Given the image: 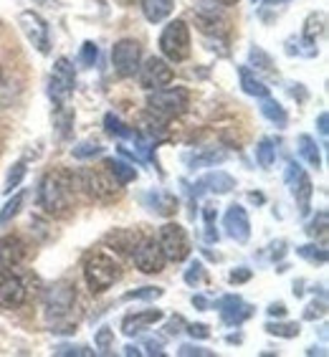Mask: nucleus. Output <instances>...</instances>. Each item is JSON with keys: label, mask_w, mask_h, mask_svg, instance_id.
Returning <instances> with one entry per match:
<instances>
[{"label": "nucleus", "mask_w": 329, "mask_h": 357, "mask_svg": "<svg viewBox=\"0 0 329 357\" xmlns=\"http://www.w3.org/2000/svg\"><path fill=\"white\" fill-rule=\"evenodd\" d=\"M223 160H226L223 152H208V155H203V158L192 160V165H215V162H223Z\"/></svg>", "instance_id": "nucleus-43"}, {"label": "nucleus", "mask_w": 329, "mask_h": 357, "mask_svg": "<svg viewBox=\"0 0 329 357\" xmlns=\"http://www.w3.org/2000/svg\"><path fill=\"white\" fill-rule=\"evenodd\" d=\"M183 327H185V319H183L180 314H175L170 322H167V327H164V330H167V335H180V332H183Z\"/></svg>", "instance_id": "nucleus-45"}, {"label": "nucleus", "mask_w": 329, "mask_h": 357, "mask_svg": "<svg viewBox=\"0 0 329 357\" xmlns=\"http://www.w3.org/2000/svg\"><path fill=\"white\" fill-rule=\"evenodd\" d=\"M99 152H102V147H99L96 142H82L71 150V155H74L76 160H89V158H96Z\"/></svg>", "instance_id": "nucleus-36"}, {"label": "nucleus", "mask_w": 329, "mask_h": 357, "mask_svg": "<svg viewBox=\"0 0 329 357\" xmlns=\"http://www.w3.org/2000/svg\"><path fill=\"white\" fill-rule=\"evenodd\" d=\"M132 261H135V266H137L142 274H160L167 259H164L162 248H160V241L144 238V241H137V246L132 251Z\"/></svg>", "instance_id": "nucleus-8"}, {"label": "nucleus", "mask_w": 329, "mask_h": 357, "mask_svg": "<svg viewBox=\"0 0 329 357\" xmlns=\"http://www.w3.org/2000/svg\"><path fill=\"white\" fill-rule=\"evenodd\" d=\"M248 198L254 200V203H261V200H263V198H261V195H256V192H251V195H248Z\"/></svg>", "instance_id": "nucleus-56"}, {"label": "nucleus", "mask_w": 329, "mask_h": 357, "mask_svg": "<svg viewBox=\"0 0 329 357\" xmlns=\"http://www.w3.org/2000/svg\"><path fill=\"white\" fill-rule=\"evenodd\" d=\"M74 185L76 180L71 172L54 170L43 175L41 185H38V206L48 215H63L74 203Z\"/></svg>", "instance_id": "nucleus-1"}, {"label": "nucleus", "mask_w": 329, "mask_h": 357, "mask_svg": "<svg viewBox=\"0 0 329 357\" xmlns=\"http://www.w3.org/2000/svg\"><path fill=\"white\" fill-rule=\"evenodd\" d=\"M76 302V287L69 282H56L54 287H48L46 296H43V307H46L48 319H63L69 314V310Z\"/></svg>", "instance_id": "nucleus-6"}, {"label": "nucleus", "mask_w": 329, "mask_h": 357, "mask_svg": "<svg viewBox=\"0 0 329 357\" xmlns=\"http://www.w3.org/2000/svg\"><path fill=\"white\" fill-rule=\"evenodd\" d=\"M203 279H206V271H203V264L195 261V264H192V266L185 271V282L190 284V287H195V284H200V282H203Z\"/></svg>", "instance_id": "nucleus-41"}, {"label": "nucleus", "mask_w": 329, "mask_h": 357, "mask_svg": "<svg viewBox=\"0 0 329 357\" xmlns=\"http://www.w3.org/2000/svg\"><path fill=\"white\" fill-rule=\"evenodd\" d=\"M175 208H178V200L170 198V195H162V192H155V195H152V211H158V213H162V215H170Z\"/></svg>", "instance_id": "nucleus-31"}, {"label": "nucleus", "mask_w": 329, "mask_h": 357, "mask_svg": "<svg viewBox=\"0 0 329 357\" xmlns=\"http://www.w3.org/2000/svg\"><path fill=\"white\" fill-rule=\"evenodd\" d=\"M256 160H259V165L261 167H271L274 165V160H276V147L274 142L268 137H263L259 142V147H256Z\"/></svg>", "instance_id": "nucleus-27"}, {"label": "nucleus", "mask_w": 329, "mask_h": 357, "mask_svg": "<svg viewBox=\"0 0 329 357\" xmlns=\"http://www.w3.org/2000/svg\"><path fill=\"white\" fill-rule=\"evenodd\" d=\"M307 231L312 236H316V234L324 236V234H327V211H319V215H316V218L312 220V223H309Z\"/></svg>", "instance_id": "nucleus-40"}, {"label": "nucleus", "mask_w": 329, "mask_h": 357, "mask_svg": "<svg viewBox=\"0 0 329 357\" xmlns=\"http://www.w3.org/2000/svg\"><path fill=\"white\" fill-rule=\"evenodd\" d=\"M286 183H289V188H291V195H294L296 203H299V213L307 215L309 213V200H312L314 188H312V180H309V175L304 172V167L296 165V162H289Z\"/></svg>", "instance_id": "nucleus-13"}, {"label": "nucleus", "mask_w": 329, "mask_h": 357, "mask_svg": "<svg viewBox=\"0 0 329 357\" xmlns=\"http://www.w3.org/2000/svg\"><path fill=\"white\" fill-rule=\"evenodd\" d=\"M192 304H195L198 310H206V307H208V302L203 299V296H192Z\"/></svg>", "instance_id": "nucleus-51"}, {"label": "nucleus", "mask_w": 329, "mask_h": 357, "mask_svg": "<svg viewBox=\"0 0 329 357\" xmlns=\"http://www.w3.org/2000/svg\"><path fill=\"white\" fill-rule=\"evenodd\" d=\"M261 114L266 119H271L274 124H279V127H284L286 124V112H284V107L276 99H271V96H263L261 99Z\"/></svg>", "instance_id": "nucleus-24"}, {"label": "nucleus", "mask_w": 329, "mask_h": 357, "mask_svg": "<svg viewBox=\"0 0 329 357\" xmlns=\"http://www.w3.org/2000/svg\"><path fill=\"white\" fill-rule=\"evenodd\" d=\"M200 185H208V190H213V192H231L236 188V180L231 178L228 172L215 170V172H211L208 178L200 180Z\"/></svg>", "instance_id": "nucleus-21"}, {"label": "nucleus", "mask_w": 329, "mask_h": 357, "mask_svg": "<svg viewBox=\"0 0 329 357\" xmlns=\"http://www.w3.org/2000/svg\"><path fill=\"white\" fill-rule=\"evenodd\" d=\"M188 332H190L192 337H198V340H206V337H211V330H208L206 324H188Z\"/></svg>", "instance_id": "nucleus-46"}, {"label": "nucleus", "mask_w": 329, "mask_h": 357, "mask_svg": "<svg viewBox=\"0 0 329 357\" xmlns=\"http://www.w3.org/2000/svg\"><path fill=\"white\" fill-rule=\"evenodd\" d=\"M160 48H162L164 59L170 61H185L190 56V31H188L185 21H172L160 36Z\"/></svg>", "instance_id": "nucleus-5"}, {"label": "nucleus", "mask_w": 329, "mask_h": 357, "mask_svg": "<svg viewBox=\"0 0 329 357\" xmlns=\"http://www.w3.org/2000/svg\"><path fill=\"white\" fill-rule=\"evenodd\" d=\"M124 355H130V357L135 355V357H137V355H142V352H139L135 344H127V347H124Z\"/></svg>", "instance_id": "nucleus-52"}, {"label": "nucleus", "mask_w": 329, "mask_h": 357, "mask_svg": "<svg viewBox=\"0 0 329 357\" xmlns=\"http://www.w3.org/2000/svg\"><path fill=\"white\" fill-rule=\"evenodd\" d=\"M238 76H240V86H243V91L251 96H256V99H263V96H268V86H263V82H259L251 71L246 69V66H240L238 69Z\"/></svg>", "instance_id": "nucleus-22"}, {"label": "nucleus", "mask_w": 329, "mask_h": 357, "mask_svg": "<svg viewBox=\"0 0 329 357\" xmlns=\"http://www.w3.org/2000/svg\"><path fill=\"white\" fill-rule=\"evenodd\" d=\"M223 228H226V234L236 241V243H246L251 238V220H248L246 208L234 203V206L228 208L226 215H223Z\"/></svg>", "instance_id": "nucleus-15"}, {"label": "nucleus", "mask_w": 329, "mask_h": 357, "mask_svg": "<svg viewBox=\"0 0 329 357\" xmlns=\"http://www.w3.org/2000/svg\"><path fill=\"white\" fill-rule=\"evenodd\" d=\"M162 319V312L160 310H147V312H137V314H130L124 317L122 322V332L124 335H137V332L147 330V327H152L155 322H160Z\"/></svg>", "instance_id": "nucleus-18"}, {"label": "nucleus", "mask_w": 329, "mask_h": 357, "mask_svg": "<svg viewBox=\"0 0 329 357\" xmlns=\"http://www.w3.org/2000/svg\"><path fill=\"white\" fill-rule=\"evenodd\" d=\"M18 26L21 31L26 33V38L33 43L41 54H48V48H51V36H48V23L43 21L41 15L33 13V10H23L18 15Z\"/></svg>", "instance_id": "nucleus-11"}, {"label": "nucleus", "mask_w": 329, "mask_h": 357, "mask_svg": "<svg viewBox=\"0 0 329 357\" xmlns=\"http://www.w3.org/2000/svg\"><path fill=\"white\" fill-rule=\"evenodd\" d=\"M104 124H107V132H109L112 137L130 139V142H135V139L139 137V132H137V130H132V127H127V124H124L119 117H114V114H107V117H104Z\"/></svg>", "instance_id": "nucleus-23"}, {"label": "nucleus", "mask_w": 329, "mask_h": 357, "mask_svg": "<svg viewBox=\"0 0 329 357\" xmlns=\"http://www.w3.org/2000/svg\"><path fill=\"white\" fill-rule=\"evenodd\" d=\"M266 6H282V3H289V0H263Z\"/></svg>", "instance_id": "nucleus-54"}, {"label": "nucleus", "mask_w": 329, "mask_h": 357, "mask_svg": "<svg viewBox=\"0 0 329 357\" xmlns=\"http://www.w3.org/2000/svg\"><path fill=\"white\" fill-rule=\"evenodd\" d=\"M144 347H147V355H158V357L164 355L162 342H160V340H147V342H144Z\"/></svg>", "instance_id": "nucleus-47"}, {"label": "nucleus", "mask_w": 329, "mask_h": 357, "mask_svg": "<svg viewBox=\"0 0 329 357\" xmlns=\"http://www.w3.org/2000/svg\"><path fill=\"white\" fill-rule=\"evenodd\" d=\"M322 23H324L322 15H312V18L307 21V28H304V41L314 43L316 36L322 33Z\"/></svg>", "instance_id": "nucleus-38"}, {"label": "nucleus", "mask_w": 329, "mask_h": 357, "mask_svg": "<svg viewBox=\"0 0 329 357\" xmlns=\"http://www.w3.org/2000/svg\"><path fill=\"white\" fill-rule=\"evenodd\" d=\"M178 355H183V357H213V352L211 350H206V347H198V344H183L178 350Z\"/></svg>", "instance_id": "nucleus-42"}, {"label": "nucleus", "mask_w": 329, "mask_h": 357, "mask_svg": "<svg viewBox=\"0 0 329 357\" xmlns=\"http://www.w3.org/2000/svg\"><path fill=\"white\" fill-rule=\"evenodd\" d=\"M172 0H142V13L150 23H160L172 13Z\"/></svg>", "instance_id": "nucleus-19"}, {"label": "nucleus", "mask_w": 329, "mask_h": 357, "mask_svg": "<svg viewBox=\"0 0 329 357\" xmlns=\"http://www.w3.org/2000/svg\"><path fill=\"white\" fill-rule=\"evenodd\" d=\"M139 56H142V48L132 38H124L112 48V61L119 76H135V71L139 69Z\"/></svg>", "instance_id": "nucleus-12"}, {"label": "nucleus", "mask_w": 329, "mask_h": 357, "mask_svg": "<svg viewBox=\"0 0 329 357\" xmlns=\"http://www.w3.org/2000/svg\"><path fill=\"white\" fill-rule=\"evenodd\" d=\"M266 332H268V335L284 337V340H291V337L299 335V324H296V322H268Z\"/></svg>", "instance_id": "nucleus-30"}, {"label": "nucleus", "mask_w": 329, "mask_h": 357, "mask_svg": "<svg viewBox=\"0 0 329 357\" xmlns=\"http://www.w3.org/2000/svg\"><path fill=\"white\" fill-rule=\"evenodd\" d=\"M26 243L18 236H3L0 238V268H13L23 261Z\"/></svg>", "instance_id": "nucleus-17"}, {"label": "nucleus", "mask_w": 329, "mask_h": 357, "mask_svg": "<svg viewBox=\"0 0 329 357\" xmlns=\"http://www.w3.org/2000/svg\"><path fill=\"white\" fill-rule=\"evenodd\" d=\"M172 82V69L167 66V61L158 59V56H152L144 61V66L139 69V84H142L144 89H162L167 84Z\"/></svg>", "instance_id": "nucleus-14"}, {"label": "nucleus", "mask_w": 329, "mask_h": 357, "mask_svg": "<svg viewBox=\"0 0 329 357\" xmlns=\"http://www.w3.org/2000/svg\"><path fill=\"white\" fill-rule=\"evenodd\" d=\"M220 310V319L228 324V327H238L248 319V317L254 314V307H248L238 294H228L223 296L218 304H215Z\"/></svg>", "instance_id": "nucleus-16"}, {"label": "nucleus", "mask_w": 329, "mask_h": 357, "mask_svg": "<svg viewBox=\"0 0 329 357\" xmlns=\"http://www.w3.org/2000/svg\"><path fill=\"white\" fill-rule=\"evenodd\" d=\"M74 180L79 183V188H84L94 200L109 203V200L119 198V183L112 178L107 167H104V170H82Z\"/></svg>", "instance_id": "nucleus-4"}, {"label": "nucleus", "mask_w": 329, "mask_h": 357, "mask_svg": "<svg viewBox=\"0 0 329 357\" xmlns=\"http://www.w3.org/2000/svg\"><path fill=\"white\" fill-rule=\"evenodd\" d=\"M215 3H220V6H236L238 0H215Z\"/></svg>", "instance_id": "nucleus-55"}, {"label": "nucleus", "mask_w": 329, "mask_h": 357, "mask_svg": "<svg viewBox=\"0 0 329 357\" xmlns=\"http://www.w3.org/2000/svg\"><path fill=\"white\" fill-rule=\"evenodd\" d=\"M268 314H271V317H284V314H286V307H284L282 302H276V304H271V307H268Z\"/></svg>", "instance_id": "nucleus-49"}, {"label": "nucleus", "mask_w": 329, "mask_h": 357, "mask_svg": "<svg viewBox=\"0 0 329 357\" xmlns=\"http://www.w3.org/2000/svg\"><path fill=\"white\" fill-rule=\"evenodd\" d=\"M23 200H26V195H23V192H15L13 198L8 200L6 206H3V211H0V226H6L8 220H13L15 215L21 213V208H23Z\"/></svg>", "instance_id": "nucleus-26"}, {"label": "nucleus", "mask_w": 329, "mask_h": 357, "mask_svg": "<svg viewBox=\"0 0 329 357\" xmlns=\"http://www.w3.org/2000/svg\"><path fill=\"white\" fill-rule=\"evenodd\" d=\"M0 82H3V66H0Z\"/></svg>", "instance_id": "nucleus-57"}, {"label": "nucleus", "mask_w": 329, "mask_h": 357, "mask_svg": "<svg viewBox=\"0 0 329 357\" xmlns=\"http://www.w3.org/2000/svg\"><path fill=\"white\" fill-rule=\"evenodd\" d=\"M54 355H59V357H69V355H74V357H91L94 355V350H89V347H82V344H59V347H54Z\"/></svg>", "instance_id": "nucleus-33"}, {"label": "nucleus", "mask_w": 329, "mask_h": 357, "mask_svg": "<svg viewBox=\"0 0 329 357\" xmlns=\"http://www.w3.org/2000/svg\"><path fill=\"white\" fill-rule=\"evenodd\" d=\"M299 152H302V158L307 160L312 167H322V155L316 150V142L309 135H302L299 137Z\"/></svg>", "instance_id": "nucleus-25"}, {"label": "nucleus", "mask_w": 329, "mask_h": 357, "mask_svg": "<svg viewBox=\"0 0 329 357\" xmlns=\"http://www.w3.org/2000/svg\"><path fill=\"white\" fill-rule=\"evenodd\" d=\"M254 3H259V0H254Z\"/></svg>", "instance_id": "nucleus-58"}, {"label": "nucleus", "mask_w": 329, "mask_h": 357, "mask_svg": "<svg viewBox=\"0 0 329 357\" xmlns=\"http://www.w3.org/2000/svg\"><path fill=\"white\" fill-rule=\"evenodd\" d=\"M96 347L102 350V355H109L114 350V332L109 327H102V330L96 332Z\"/></svg>", "instance_id": "nucleus-34"}, {"label": "nucleus", "mask_w": 329, "mask_h": 357, "mask_svg": "<svg viewBox=\"0 0 329 357\" xmlns=\"http://www.w3.org/2000/svg\"><path fill=\"white\" fill-rule=\"evenodd\" d=\"M79 59H82L84 66H94V61L99 59V48H96L91 41H86L82 46V56H79Z\"/></svg>", "instance_id": "nucleus-39"}, {"label": "nucleus", "mask_w": 329, "mask_h": 357, "mask_svg": "<svg viewBox=\"0 0 329 357\" xmlns=\"http://www.w3.org/2000/svg\"><path fill=\"white\" fill-rule=\"evenodd\" d=\"M296 254L302 256V259H307V261H314V264L327 261V251H324V248H316V246H299L296 248Z\"/></svg>", "instance_id": "nucleus-37"}, {"label": "nucleus", "mask_w": 329, "mask_h": 357, "mask_svg": "<svg viewBox=\"0 0 329 357\" xmlns=\"http://www.w3.org/2000/svg\"><path fill=\"white\" fill-rule=\"evenodd\" d=\"M26 284L10 268H0V310H18L26 304Z\"/></svg>", "instance_id": "nucleus-10"}, {"label": "nucleus", "mask_w": 329, "mask_h": 357, "mask_svg": "<svg viewBox=\"0 0 329 357\" xmlns=\"http://www.w3.org/2000/svg\"><path fill=\"white\" fill-rule=\"evenodd\" d=\"M203 215H206V241L215 243V241H218V231H215V206L208 203V206L203 208Z\"/></svg>", "instance_id": "nucleus-35"}, {"label": "nucleus", "mask_w": 329, "mask_h": 357, "mask_svg": "<svg viewBox=\"0 0 329 357\" xmlns=\"http://www.w3.org/2000/svg\"><path fill=\"white\" fill-rule=\"evenodd\" d=\"M248 279H251V271H248V268H238V271H234V274H231V282H234V284L248 282Z\"/></svg>", "instance_id": "nucleus-48"}, {"label": "nucleus", "mask_w": 329, "mask_h": 357, "mask_svg": "<svg viewBox=\"0 0 329 357\" xmlns=\"http://www.w3.org/2000/svg\"><path fill=\"white\" fill-rule=\"evenodd\" d=\"M324 312H327V304H324V302H312L307 307V312H304V319H316V317H324Z\"/></svg>", "instance_id": "nucleus-44"}, {"label": "nucleus", "mask_w": 329, "mask_h": 357, "mask_svg": "<svg viewBox=\"0 0 329 357\" xmlns=\"http://www.w3.org/2000/svg\"><path fill=\"white\" fill-rule=\"evenodd\" d=\"M160 248L167 261H185L188 254H190V241H188L185 228L178 226V223H167L160 231Z\"/></svg>", "instance_id": "nucleus-7"}, {"label": "nucleus", "mask_w": 329, "mask_h": 357, "mask_svg": "<svg viewBox=\"0 0 329 357\" xmlns=\"http://www.w3.org/2000/svg\"><path fill=\"white\" fill-rule=\"evenodd\" d=\"M316 124H319V132H322V137H327V112H322V114H319V119H316Z\"/></svg>", "instance_id": "nucleus-50"}, {"label": "nucleus", "mask_w": 329, "mask_h": 357, "mask_svg": "<svg viewBox=\"0 0 329 357\" xmlns=\"http://www.w3.org/2000/svg\"><path fill=\"white\" fill-rule=\"evenodd\" d=\"M107 241H114V243H117V251H130V248L137 246L139 236L132 234V231H114V234L107 236Z\"/></svg>", "instance_id": "nucleus-29"}, {"label": "nucleus", "mask_w": 329, "mask_h": 357, "mask_svg": "<svg viewBox=\"0 0 329 357\" xmlns=\"http://www.w3.org/2000/svg\"><path fill=\"white\" fill-rule=\"evenodd\" d=\"M188 102H190V96H188V91L183 89V86H172V89H164L162 86V89H155L147 96L150 112L155 117L162 119V122L183 114V112L188 109Z\"/></svg>", "instance_id": "nucleus-3"}, {"label": "nucleus", "mask_w": 329, "mask_h": 357, "mask_svg": "<svg viewBox=\"0 0 329 357\" xmlns=\"http://www.w3.org/2000/svg\"><path fill=\"white\" fill-rule=\"evenodd\" d=\"M162 296V289L160 287H142V289H135V291H127L122 296V302H132V299H142V302H155Z\"/></svg>", "instance_id": "nucleus-28"}, {"label": "nucleus", "mask_w": 329, "mask_h": 357, "mask_svg": "<svg viewBox=\"0 0 329 357\" xmlns=\"http://www.w3.org/2000/svg\"><path fill=\"white\" fill-rule=\"evenodd\" d=\"M122 268L114 261V256L96 251L84 261V279L89 284L91 291H107L114 282H119Z\"/></svg>", "instance_id": "nucleus-2"}, {"label": "nucleus", "mask_w": 329, "mask_h": 357, "mask_svg": "<svg viewBox=\"0 0 329 357\" xmlns=\"http://www.w3.org/2000/svg\"><path fill=\"white\" fill-rule=\"evenodd\" d=\"M104 167L109 170V175L114 180H117L119 185H127V183H132V180H137V170L132 165H127V162H122V160H104Z\"/></svg>", "instance_id": "nucleus-20"}, {"label": "nucleus", "mask_w": 329, "mask_h": 357, "mask_svg": "<svg viewBox=\"0 0 329 357\" xmlns=\"http://www.w3.org/2000/svg\"><path fill=\"white\" fill-rule=\"evenodd\" d=\"M26 178V162H15L13 167H10V172H8V178H6V188L3 190L6 192H13V188L21 185V180Z\"/></svg>", "instance_id": "nucleus-32"}, {"label": "nucleus", "mask_w": 329, "mask_h": 357, "mask_svg": "<svg viewBox=\"0 0 329 357\" xmlns=\"http://www.w3.org/2000/svg\"><path fill=\"white\" fill-rule=\"evenodd\" d=\"M282 254H284V241H279V243H274V259Z\"/></svg>", "instance_id": "nucleus-53"}, {"label": "nucleus", "mask_w": 329, "mask_h": 357, "mask_svg": "<svg viewBox=\"0 0 329 357\" xmlns=\"http://www.w3.org/2000/svg\"><path fill=\"white\" fill-rule=\"evenodd\" d=\"M74 91V66L69 59H59L48 79V94L56 104H63Z\"/></svg>", "instance_id": "nucleus-9"}]
</instances>
